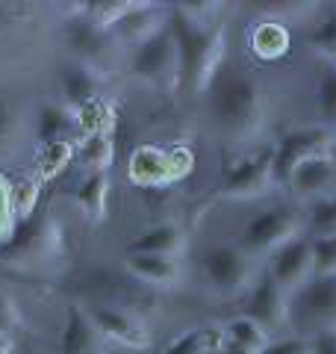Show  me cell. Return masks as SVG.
I'll list each match as a JSON object with an SVG mask.
<instances>
[{
    "instance_id": "ffe728a7",
    "label": "cell",
    "mask_w": 336,
    "mask_h": 354,
    "mask_svg": "<svg viewBox=\"0 0 336 354\" xmlns=\"http://www.w3.org/2000/svg\"><path fill=\"white\" fill-rule=\"evenodd\" d=\"M124 269L136 281L153 286V290H168L183 281V263L171 257H142V254H127Z\"/></svg>"
},
{
    "instance_id": "8992f818",
    "label": "cell",
    "mask_w": 336,
    "mask_h": 354,
    "mask_svg": "<svg viewBox=\"0 0 336 354\" xmlns=\"http://www.w3.org/2000/svg\"><path fill=\"white\" fill-rule=\"evenodd\" d=\"M289 334L316 339L336 334V278H310L286 301Z\"/></svg>"
},
{
    "instance_id": "7a4b0ae2",
    "label": "cell",
    "mask_w": 336,
    "mask_h": 354,
    "mask_svg": "<svg viewBox=\"0 0 336 354\" xmlns=\"http://www.w3.org/2000/svg\"><path fill=\"white\" fill-rule=\"evenodd\" d=\"M168 27L174 32L177 41V59H180V77H177V88L186 97H198L216 80L221 71L224 57H227V36H224V24H195L186 18L177 3L168 15Z\"/></svg>"
},
{
    "instance_id": "7c38bea8",
    "label": "cell",
    "mask_w": 336,
    "mask_h": 354,
    "mask_svg": "<svg viewBox=\"0 0 336 354\" xmlns=\"http://www.w3.org/2000/svg\"><path fill=\"white\" fill-rule=\"evenodd\" d=\"M286 301H289V295L280 290L277 281L263 269L256 283L251 286V292L242 298V313L239 316L251 319V322L260 325L268 337H274V334H280V330H289Z\"/></svg>"
},
{
    "instance_id": "83f0119b",
    "label": "cell",
    "mask_w": 336,
    "mask_h": 354,
    "mask_svg": "<svg viewBox=\"0 0 336 354\" xmlns=\"http://www.w3.org/2000/svg\"><path fill=\"white\" fill-rule=\"evenodd\" d=\"M307 221V234L310 239H321V236H336V195L312 201L304 213Z\"/></svg>"
},
{
    "instance_id": "d6986e66",
    "label": "cell",
    "mask_w": 336,
    "mask_h": 354,
    "mask_svg": "<svg viewBox=\"0 0 336 354\" xmlns=\"http://www.w3.org/2000/svg\"><path fill=\"white\" fill-rule=\"evenodd\" d=\"M74 201L92 227L104 225L109 213V171H83L74 189Z\"/></svg>"
},
{
    "instance_id": "6da1fadb",
    "label": "cell",
    "mask_w": 336,
    "mask_h": 354,
    "mask_svg": "<svg viewBox=\"0 0 336 354\" xmlns=\"http://www.w3.org/2000/svg\"><path fill=\"white\" fill-rule=\"evenodd\" d=\"M216 127L230 142H254L265 124V101L254 77L239 65L224 62L207 88Z\"/></svg>"
},
{
    "instance_id": "277c9868",
    "label": "cell",
    "mask_w": 336,
    "mask_h": 354,
    "mask_svg": "<svg viewBox=\"0 0 336 354\" xmlns=\"http://www.w3.org/2000/svg\"><path fill=\"white\" fill-rule=\"evenodd\" d=\"M65 254V230L48 213L18 221L15 234L0 245V263L18 272H39Z\"/></svg>"
},
{
    "instance_id": "f546056e",
    "label": "cell",
    "mask_w": 336,
    "mask_h": 354,
    "mask_svg": "<svg viewBox=\"0 0 336 354\" xmlns=\"http://www.w3.org/2000/svg\"><path fill=\"white\" fill-rule=\"evenodd\" d=\"M74 118H77V127L86 130V136H88V133L112 130V109L100 101V97H97V101L83 104L80 109H74Z\"/></svg>"
},
{
    "instance_id": "ac0fdd59",
    "label": "cell",
    "mask_w": 336,
    "mask_h": 354,
    "mask_svg": "<svg viewBox=\"0 0 336 354\" xmlns=\"http://www.w3.org/2000/svg\"><path fill=\"white\" fill-rule=\"evenodd\" d=\"M127 254H142V257H171L180 260L186 254V230L180 225H156L144 230L127 245Z\"/></svg>"
},
{
    "instance_id": "ab89813d",
    "label": "cell",
    "mask_w": 336,
    "mask_h": 354,
    "mask_svg": "<svg viewBox=\"0 0 336 354\" xmlns=\"http://www.w3.org/2000/svg\"><path fill=\"white\" fill-rule=\"evenodd\" d=\"M218 346H221V351H224V354H254V351L242 348V346H236V342H230V339H224V337H221Z\"/></svg>"
},
{
    "instance_id": "d590c367",
    "label": "cell",
    "mask_w": 336,
    "mask_h": 354,
    "mask_svg": "<svg viewBox=\"0 0 336 354\" xmlns=\"http://www.w3.org/2000/svg\"><path fill=\"white\" fill-rule=\"evenodd\" d=\"M310 351H312L310 339L286 337V339H272L260 354H310Z\"/></svg>"
},
{
    "instance_id": "8d00e7d4",
    "label": "cell",
    "mask_w": 336,
    "mask_h": 354,
    "mask_svg": "<svg viewBox=\"0 0 336 354\" xmlns=\"http://www.w3.org/2000/svg\"><path fill=\"white\" fill-rule=\"evenodd\" d=\"M15 328H21V310L12 298L0 292V334H12Z\"/></svg>"
},
{
    "instance_id": "f35d334b",
    "label": "cell",
    "mask_w": 336,
    "mask_h": 354,
    "mask_svg": "<svg viewBox=\"0 0 336 354\" xmlns=\"http://www.w3.org/2000/svg\"><path fill=\"white\" fill-rule=\"evenodd\" d=\"M310 346H312L310 354H336V334H321L310 339Z\"/></svg>"
},
{
    "instance_id": "3957f363",
    "label": "cell",
    "mask_w": 336,
    "mask_h": 354,
    "mask_svg": "<svg viewBox=\"0 0 336 354\" xmlns=\"http://www.w3.org/2000/svg\"><path fill=\"white\" fill-rule=\"evenodd\" d=\"M77 286L86 292V304H109L121 307L136 316H151L160 307L156 290L148 283L136 281L124 266H106V263H92L86 266L77 278Z\"/></svg>"
},
{
    "instance_id": "9a60e30c",
    "label": "cell",
    "mask_w": 336,
    "mask_h": 354,
    "mask_svg": "<svg viewBox=\"0 0 336 354\" xmlns=\"http://www.w3.org/2000/svg\"><path fill=\"white\" fill-rule=\"evenodd\" d=\"M168 15H171V6L165 3H133L124 15H121L115 24L109 27L112 39L118 41V48H139L142 41H148L153 32H160L168 24Z\"/></svg>"
},
{
    "instance_id": "74e56055",
    "label": "cell",
    "mask_w": 336,
    "mask_h": 354,
    "mask_svg": "<svg viewBox=\"0 0 336 354\" xmlns=\"http://www.w3.org/2000/svg\"><path fill=\"white\" fill-rule=\"evenodd\" d=\"M168 162H171L174 180H180V177H186L189 171H192V153H189L186 148H171L168 151Z\"/></svg>"
},
{
    "instance_id": "52a82bcc",
    "label": "cell",
    "mask_w": 336,
    "mask_h": 354,
    "mask_svg": "<svg viewBox=\"0 0 336 354\" xmlns=\"http://www.w3.org/2000/svg\"><path fill=\"white\" fill-rule=\"evenodd\" d=\"M304 230H307V221L301 209H295L292 204H274L260 209L254 218H248L236 245L260 263L272 257L277 248H283L286 242L304 236Z\"/></svg>"
},
{
    "instance_id": "d6a6232c",
    "label": "cell",
    "mask_w": 336,
    "mask_h": 354,
    "mask_svg": "<svg viewBox=\"0 0 336 354\" xmlns=\"http://www.w3.org/2000/svg\"><path fill=\"white\" fill-rule=\"evenodd\" d=\"M312 278H336V236L312 239Z\"/></svg>"
},
{
    "instance_id": "4dcf8cb0",
    "label": "cell",
    "mask_w": 336,
    "mask_h": 354,
    "mask_svg": "<svg viewBox=\"0 0 336 354\" xmlns=\"http://www.w3.org/2000/svg\"><path fill=\"white\" fill-rule=\"evenodd\" d=\"M310 44L316 48L319 59L336 62V9H330V12L316 24V30L310 32Z\"/></svg>"
},
{
    "instance_id": "7bdbcfd3",
    "label": "cell",
    "mask_w": 336,
    "mask_h": 354,
    "mask_svg": "<svg viewBox=\"0 0 336 354\" xmlns=\"http://www.w3.org/2000/svg\"><path fill=\"white\" fill-rule=\"evenodd\" d=\"M333 136H336V127H333Z\"/></svg>"
},
{
    "instance_id": "1f68e13d",
    "label": "cell",
    "mask_w": 336,
    "mask_h": 354,
    "mask_svg": "<svg viewBox=\"0 0 336 354\" xmlns=\"http://www.w3.org/2000/svg\"><path fill=\"white\" fill-rule=\"evenodd\" d=\"M71 153H74L71 142H53V145H41L39 157H36L39 177H56L65 169V162L71 160Z\"/></svg>"
},
{
    "instance_id": "d4e9b609",
    "label": "cell",
    "mask_w": 336,
    "mask_h": 354,
    "mask_svg": "<svg viewBox=\"0 0 336 354\" xmlns=\"http://www.w3.org/2000/svg\"><path fill=\"white\" fill-rule=\"evenodd\" d=\"M112 157H115V142H112L109 130L88 133L77 148V160H80L83 171H109Z\"/></svg>"
},
{
    "instance_id": "603a6c76",
    "label": "cell",
    "mask_w": 336,
    "mask_h": 354,
    "mask_svg": "<svg viewBox=\"0 0 336 354\" xmlns=\"http://www.w3.org/2000/svg\"><path fill=\"white\" fill-rule=\"evenodd\" d=\"M248 48L256 59L263 62H274L280 57H286L289 50V30L283 24H277V21H260L251 36H248Z\"/></svg>"
},
{
    "instance_id": "4316f807",
    "label": "cell",
    "mask_w": 336,
    "mask_h": 354,
    "mask_svg": "<svg viewBox=\"0 0 336 354\" xmlns=\"http://www.w3.org/2000/svg\"><path fill=\"white\" fill-rule=\"evenodd\" d=\"M221 337L230 339V342H236V346H242V348L254 351V354H260L268 342H272V337H268L260 325L251 322V319H245V316L230 319V322L221 328Z\"/></svg>"
},
{
    "instance_id": "b9f144b4",
    "label": "cell",
    "mask_w": 336,
    "mask_h": 354,
    "mask_svg": "<svg viewBox=\"0 0 336 354\" xmlns=\"http://www.w3.org/2000/svg\"><path fill=\"white\" fill-rule=\"evenodd\" d=\"M0 354H6V351H3V348H0Z\"/></svg>"
},
{
    "instance_id": "7402d4cb",
    "label": "cell",
    "mask_w": 336,
    "mask_h": 354,
    "mask_svg": "<svg viewBox=\"0 0 336 354\" xmlns=\"http://www.w3.org/2000/svg\"><path fill=\"white\" fill-rule=\"evenodd\" d=\"M97 92H100V71L88 68L83 62H74L65 68L62 95H65V106L68 109H80L88 101H97Z\"/></svg>"
},
{
    "instance_id": "4fadbf2b",
    "label": "cell",
    "mask_w": 336,
    "mask_h": 354,
    "mask_svg": "<svg viewBox=\"0 0 336 354\" xmlns=\"http://www.w3.org/2000/svg\"><path fill=\"white\" fill-rule=\"evenodd\" d=\"M83 307L106 342H115L121 348H136V351L151 346V334L142 316L127 313L121 307H109V304H83Z\"/></svg>"
},
{
    "instance_id": "e575fe53",
    "label": "cell",
    "mask_w": 336,
    "mask_h": 354,
    "mask_svg": "<svg viewBox=\"0 0 336 354\" xmlns=\"http://www.w3.org/2000/svg\"><path fill=\"white\" fill-rule=\"evenodd\" d=\"M18 218H15V207H12V183L0 174V245L9 242V236L15 234Z\"/></svg>"
},
{
    "instance_id": "60d3db41",
    "label": "cell",
    "mask_w": 336,
    "mask_h": 354,
    "mask_svg": "<svg viewBox=\"0 0 336 354\" xmlns=\"http://www.w3.org/2000/svg\"><path fill=\"white\" fill-rule=\"evenodd\" d=\"M218 342H221V330H216V337L209 339V346H207L204 351H200V354H224V351H221V346H218Z\"/></svg>"
},
{
    "instance_id": "8fae6325",
    "label": "cell",
    "mask_w": 336,
    "mask_h": 354,
    "mask_svg": "<svg viewBox=\"0 0 336 354\" xmlns=\"http://www.w3.org/2000/svg\"><path fill=\"white\" fill-rule=\"evenodd\" d=\"M65 41L74 50V57L95 71H104L118 53V41L112 39V32L86 18L83 9L65 21Z\"/></svg>"
},
{
    "instance_id": "44dd1931",
    "label": "cell",
    "mask_w": 336,
    "mask_h": 354,
    "mask_svg": "<svg viewBox=\"0 0 336 354\" xmlns=\"http://www.w3.org/2000/svg\"><path fill=\"white\" fill-rule=\"evenodd\" d=\"M130 180L139 186H165L174 180L171 162H168V151L156 145H142L133 151L130 157Z\"/></svg>"
},
{
    "instance_id": "f1b7e54d",
    "label": "cell",
    "mask_w": 336,
    "mask_h": 354,
    "mask_svg": "<svg viewBox=\"0 0 336 354\" xmlns=\"http://www.w3.org/2000/svg\"><path fill=\"white\" fill-rule=\"evenodd\" d=\"M12 207H15V218L27 221L36 216L39 207V177H21L12 183Z\"/></svg>"
},
{
    "instance_id": "2e32d148",
    "label": "cell",
    "mask_w": 336,
    "mask_h": 354,
    "mask_svg": "<svg viewBox=\"0 0 336 354\" xmlns=\"http://www.w3.org/2000/svg\"><path fill=\"white\" fill-rule=\"evenodd\" d=\"M286 189L301 201H321L336 195V162L333 157H312L304 160L289 177Z\"/></svg>"
},
{
    "instance_id": "30bf717a",
    "label": "cell",
    "mask_w": 336,
    "mask_h": 354,
    "mask_svg": "<svg viewBox=\"0 0 336 354\" xmlns=\"http://www.w3.org/2000/svg\"><path fill=\"white\" fill-rule=\"evenodd\" d=\"M272 162H274V148H265V151H256L254 157H245L224 174L218 195L224 201H256V198H263L277 186Z\"/></svg>"
},
{
    "instance_id": "484cf974",
    "label": "cell",
    "mask_w": 336,
    "mask_h": 354,
    "mask_svg": "<svg viewBox=\"0 0 336 354\" xmlns=\"http://www.w3.org/2000/svg\"><path fill=\"white\" fill-rule=\"evenodd\" d=\"M316 104L321 115V127H336V62L319 59L316 65Z\"/></svg>"
},
{
    "instance_id": "5bb4252c",
    "label": "cell",
    "mask_w": 336,
    "mask_h": 354,
    "mask_svg": "<svg viewBox=\"0 0 336 354\" xmlns=\"http://www.w3.org/2000/svg\"><path fill=\"white\" fill-rule=\"evenodd\" d=\"M265 272L277 281V286L286 295H292L312 278V239L298 236L286 242L283 248H277L272 257L265 260Z\"/></svg>"
},
{
    "instance_id": "cb8c5ba5",
    "label": "cell",
    "mask_w": 336,
    "mask_h": 354,
    "mask_svg": "<svg viewBox=\"0 0 336 354\" xmlns=\"http://www.w3.org/2000/svg\"><path fill=\"white\" fill-rule=\"evenodd\" d=\"M77 127L74 109H68L65 104H48L41 106L39 121H36V139L39 145H53V142H68V130Z\"/></svg>"
},
{
    "instance_id": "5b68a950",
    "label": "cell",
    "mask_w": 336,
    "mask_h": 354,
    "mask_svg": "<svg viewBox=\"0 0 336 354\" xmlns=\"http://www.w3.org/2000/svg\"><path fill=\"white\" fill-rule=\"evenodd\" d=\"M198 269L209 290L224 301L245 298L263 272L260 263L248 257L239 245H230V242H212L198 257Z\"/></svg>"
},
{
    "instance_id": "9c48e42d",
    "label": "cell",
    "mask_w": 336,
    "mask_h": 354,
    "mask_svg": "<svg viewBox=\"0 0 336 354\" xmlns=\"http://www.w3.org/2000/svg\"><path fill=\"white\" fill-rule=\"evenodd\" d=\"M333 130L328 127H307V130H295L283 136L274 145V162H272V171H274V183L283 186L289 183V177L298 169L304 160L312 157H330V145H333Z\"/></svg>"
},
{
    "instance_id": "836d02e7",
    "label": "cell",
    "mask_w": 336,
    "mask_h": 354,
    "mask_svg": "<svg viewBox=\"0 0 336 354\" xmlns=\"http://www.w3.org/2000/svg\"><path fill=\"white\" fill-rule=\"evenodd\" d=\"M212 337H216V330H204V328L183 330L180 337H174L171 342H168L162 354H200V351L209 346Z\"/></svg>"
},
{
    "instance_id": "ba28073f",
    "label": "cell",
    "mask_w": 336,
    "mask_h": 354,
    "mask_svg": "<svg viewBox=\"0 0 336 354\" xmlns=\"http://www.w3.org/2000/svg\"><path fill=\"white\" fill-rule=\"evenodd\" d=\"M127 68L136 80L148 83L160 92H171L177 88V77H180V59H177V41L171 27H162L153 32L148 41H142L139 48L130 50Z\"/></svg>"
},
{
    "instance_id": "e0dca14e",
    "label": "cell",
    "mask_w": 336,
    "mask_h": 354,
    "mask_svg": "<svg viewBox=\"0 0 336 354\" xmlns=\"http://www.w3.org/2000/svg\"><path fill=\"white\" fill-rule=\"evenodd\" d=\"M59 354H106V339L88 319L83 304H68L59 330Z\"/></svg>"
}]
</instances>
